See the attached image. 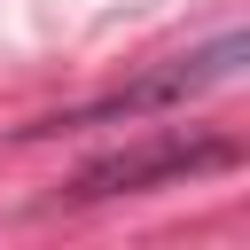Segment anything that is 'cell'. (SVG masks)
I'll return each mask as SVG.
<instances>
[{
    "mask_svg": "<svg viewBox=\"0 0 250 250\" xmlns=\"http://www.w3.org/2000/svg\"><path fill=\"white\" fill-rule=\"evenodd\" d=\"M242 55H250V39H242V31H219L211 47H195V55H172V62H156L148 78L117 86V94H102V102H78V109H55V117H39V125H23V133H70V125H117V117H148V109H180V102H195V94L227 86V78L242 70Z\"/></svg>",
    "mask_w": 250,
    "mask_h": 250,
    "instance_id": "cell-1",
    "label": "cell"
},
{
    "mask_svg": "<svg viewBox=\"0 0 250 250\" xmlns=\"http://www.w3.org/2000/svg\"><path fill=\"white\" fill-rule=\"evenodd\" d=\"M234 164V141H211V133H156V141H133V148H109L94 164L70 172V203H102V195H141V188H164V180H195V172H227Z\"/></svg>",
    "mask_w": 250,
    "mask_h": 250,
    "instance_id": "cell-2",
    "label": "cell"
}]
</instances>
